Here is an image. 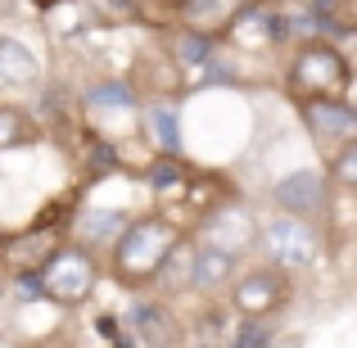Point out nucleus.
Returning a JSON list of instances; mask_svg holds the SVG:
<instances>
[{"label":"nucleus","instance_id":"2","mask_svg":"<svg viewBox=\"0 0 357 348\" xmlns=\"http://www.w3.org/2000/svg\"><path fill=\"white\" fill-rule=\"evenodd\" d=\"M262 249H267V258L276 262L280 271H303L321 258L317 231L307 227V222L289 218V213H280V218H271L267 227H262Z\"/></svg>","mask_w":357,"mask_h":348},{"label":"nucleus","instance_id":"1","mask_svg":"<svg viewBox=\"0 0 357 348\" xmlns=\"http://www.w3.org/2000/svg\"><path fill=\"white\" fill-rule=\"evenodd\" d=\"M181 240L172 222L163 218H145L136 227H127L118 235V253H114V267L122 280L140 285V280H154V271L163 267V258L172 253V244Z\"/></svg>","mask_w":357,"mask_h":348},{"label":"nucleus","instance_id":"11","mask_svg":"<svg viewBox=\"0 0 357 348\" xmlns=\"http://www.w3.org/2000/svg\"><path fill=\"white\" fill-rule=\"evenodd\" d=\"M236 271V258L231 253H222V249H208L204 244L199 253H195V276H190V285H199V289H218L222 280Z\"/></svg>","mask_w":357,"mask_h":348},{"label":"nucleus","instance_id":"15","mask_svg":"<svg viewBox=\"0 0 357 348\" xmlns=\"http://www.w3.org/2000/svg\"><path fill=\"white\" fill-rule=\"evenodd\" d=\"M91 105H105V109H136V91L127 86V82H105V86L91 91Z\"/></svg>","mask_w":357,"mask_h":348},{"label":"nucleus","instance_id":"8","mask_svg":"<svg viewBox=\"0 0 357 348\" xmlns=\"http://www.w3.org/2000/svg\"><path fill=\"white\" fill-rule=\"evenodd\" d=\"M204 235H208V249H222V253H231V258H240V253L253 244V218L240 209V204H227V209H218L208 218Z\"/></svg>","mask_w":357,"mask_h":348},{"label":"nucleus","instance_id":"10","mask_svg":"<svg viewBox=\"0 0 357 348\" xmlns=\"http://www.w3.org/2000/svg\"><path fill=\"white\" fill-rule=\"evenodd\" d=\"M236 14H240V0H185V5H181V18L190 27H199L204 36L231 27V18H236Z\"/></svg>","mask_w":357,"mask_h":348},{"label":"nucleus","instance_id":"12","mask_svg":"<svg viewBox=\"0 0 357 348\" xmlns=\"http://www.w3.org/2000/svg\"><path fill=\"white\" fill-rule=\"evenodd\" d=\"M127 317L136 321V331L145 335V344H149V348H167V344H172V317H167L163 308H154V303H136Z\"/></svg>","mask_w":357,"mask_h":348},{"label":"nucleus","instance_id":"18","mask_svg":"<svg viewBox=\"0 0 357 348\" xmlns=\"http://www.w3.org/2000/svg\"><path fill=\"white\" fill-rule=\"evenodd\" d=\"M181 59H190V63H204V59H213V41L208 36H185L181 41Z\"/></svg>","mask_w":357,"mask_h":348},{"label":"nucleus","instance_id":"3","mask_svg":"<svg viewBox=\"0 0 357 348\" xmlns=\"http://www.w3.org/2000/svg\"><path fill=\"white\" fill-rule=\"evenodd\" d=\"M96 289V262L82 249H54L41 267V294L54 303H86Z\"/></svg>","mask_w":357,"mask_h":348},{"label":"nucleus","instance_id":"16","mask_svg":"<svg viewBox=\"0 0 357 348\" xmlns=\"http://www.w3.org/2000/svg\"><path fill=\"white\" fill-rule=\"evenodd\" d=\"M23 140H27V118L14 114V109H0V149L23 145Z\"/></svg>","mask_w":357,"mask_h":348},{"label":"nucleus","instance_id":"7","mask_svg":"<svg viewBox=\"0 0 357 348\" xmlns=\"http://www.w3.org/2000/svg\"><path fill=\"white\" fill-rule=\"evenodd\" d=\"M303 114H307V127H312V136L321 140V145H349L357 136V114L344 100L321 96V100H312Z\"/></svg>","mask_w":357,"mask_h":348},{"label":"nucleus","instance_id":"14","mask_svg":"<svg viewBox=\"0 0 357 348\" xmlns=\"http://www.w3.org/2000/svg\"><path fill=\"white\" fill-rule=\"evenodd\" d=\"M149 127H154V136H158V145H163V149H181V122H176V109L172 105H154Z\"/></svg>","mask_w":357,"mask_h":348},{"label":"nucleus","instance_id":"13","mask_svg":"<svg viewBox=\"0 0 357 348\" xmlns=\"http://www.w3.org/2000/svg\"><path fill=\"white\" fill-rule=\"evenodd\" d=\"M82 235H86V240H118L122 235V227H127V218H122V213H82Z\"/></svg>","mask_w":357,"mask_h":348},{"label":"nucleus","instance_id":"5","mask_svg":"<svg viewBox=\"0 0 357 348\" xmlns=\"http://www.w3.org/2000/svg\"><path fill=\"white\" fill-rule=\"evenodd\" d=\"M276 204L289 213V218L321 213L326 209V176L312 172V167H298V172L280 176V181H276Z\"/></svg>","mask_w":357,"mask_h":348},{"label":"nucleus","instance_id":"6","mask_svg":"<svg viewBox=\"0 0 357 348\" xmlns=\"http://www.w3.org/2000/svg\"><path fill=\"white\" fill-rule=\"evenodd\" d=\"M285 294H289V285H285V276H280V271H249V276L236 280V294H231V298H236L240 312L267 317L271 308L285 303Z\"/></svg>","mask_w":357,"mask_h":348},{"label":"nucleus","instance_id":"9","mask_svg":"<svg viewBox=\"0 0 357 348\" xmlns=\"http://www.w3.org/2000/svg\"><path fill=\"white\" fill-rule=\"evenodd\" d=\"M41 77V63L18 36H0V86H32Z\"/></svg>","mask_w":357,"mask_h":348},{"label":"nucleus","instance_id":"20","mask_svg":"<svg viewBox=\"0 0 357 348\" xmlns=\"http://www.w3.org/2000/svg\"><path fill=\"white\" fill-rule=\"evenodd\" d=\"M0 348H14V344H5V340H0Z\"/></svg>","mask_w":357,"mask_h":348},{"label":"nucleus","instance_id":"4","mask_svg":"<svg viewBox=\"0 0 357 348\" xmlns=\"http://www.w3.org/2000/svg\"><path fill=\"white\" fill-rule=\"evenodd\" d=\"M289 82L294 91H321V96H335V91L349 86V59H344L335 45L312 41L294 54V68H289Z\"/></svg>","mask_w":357,"mask_h":348},{"label":"nucleus","instance_id":"17","mask_svg":"<svg viewBox=\"0 0 357 348\" xmlns=\"http://www.w3.org/2000/svg\"><path fill=\"white\" fill-rule=\"evenodd\" d=\"M335 181H340V186L357 181V145H353V140L335 149Z\"/></svg>","mask_w":357,"mask_h":348},{"label":"nucleus","instance_id":"19","mask_svg":"<svg viewBox=\"0 0 357 348\" xmlns=\"http://www.w3.org/2000/svg\"><path fill=\"white\" fill-rule=\"evenodd\" d=\"M267 344H271V331H267V326H244L240 340H236V348H267Z\"/></svg>","mask_w":357,"mask_h":348}]
</instances>
